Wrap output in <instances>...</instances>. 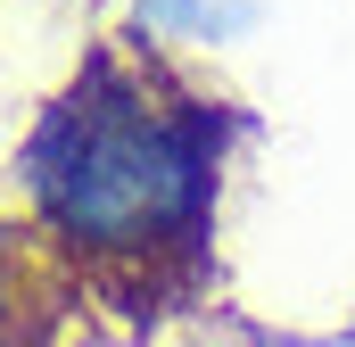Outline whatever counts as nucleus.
<instances>
[{"instance_id": "obj_2", "label": "nucleus", "mask_w": 355, "mask_h": 347, "mask_svg": "<svg viewBox=\"0 0 355 347\" xmlns=\"http://www.w3.org/2000/svg\"><path fill=\"white\" fill-rule=\"evenodd\" d=\"M75 273L42 240V223L0 215V347H50V323L67 314Z\"/></svg>"}, {"instance_id": "obj_1", "label": "nucleus", "mask_w": 355, "mask_h": 347, "mask_svg": "<svg viewBox=\"0 0 355 347\" xmlns=\"http://www.w3.org/2000/svg\"><path fill=\"white\" fill-rule=\"evenodd\" d=\"M17 174L67 273L124 306H149L207 248L223 108H207L149 42L116 33L42 108Z\"/></svg>"}]
</instances>
